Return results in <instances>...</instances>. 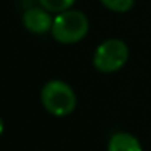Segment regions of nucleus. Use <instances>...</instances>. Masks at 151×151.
I'll return each mask as SVG.
<instances>
[{
  "label": "nucleus",
  "instance_id": "nucleus-1",
  "mask_svg": "<svg viewBox=\"0 0 151 151\" xmlns=\"http://www.w3.org/2000/svg\"><path fill=\"white\" fill-rule=\"evenodd\" d=\"M89 31V20L83 12L80 10H70L57 13L54 17L52 29L50 34L59 44H65V46H72V44H78L86 37Z\"/></svg>",
  "mask_w": 151,
  "mask_h": 151
},
{
  "label": "nucleus",
  "instance_id": "nucleus-2",
  "mask_svg": "<svg viewBox=\"0 0 151 151\" xmlns=\"http://www.w3.org/2000/svg\"><path fill=\"white\" fill-rule=\"evenodd\" d=\"M41 104L54 117H67L76 107V94L68 83L49 80L41 89Z\"/></svg>",
  "mask_w": 151,
  "mask_h": 151
},
{
  "label": "nucleus",
  "instance_id": "nucleus-3",
  "mask_svg": "<svg viewBox=\"0 0 151 151\" xmlns=\"http://www.w3.org/2000/svg\"><path fill=\"white\" fill-rule=\"evenodd\" d=\"M128 46L119 37L104 39L93 54V67L101 73H115L128 60Z\"/></svg>",
  "mask_w": 151,
  "mask_h": 151
},
{
  "label": "nucleus",
  "instance_id": "nucleus-4",
  "mask_svg": "<svg viewBox=\"0 0 151 151\" xmlns=\"http://www.w3.org/2000/svg\"><path fill=\"white\" fill-rule=\"evenodd\" d=\"M21 23H23L24 29L31 34H47L52 29V23H54V17L50 12H47L46 8L39 7H31L21 17Z\"/></svg>",
  "mask_w": 151,
  "mask_h": 151
},
{
  "label": "nucleus",
  "instance_id": "nucleus-5",
  "mask_svg": "<svg viewBox=\"0 0 151 151\" xmlns=\"http://www.w3.org/2000/svg\"><path fill=\"white\" fill-rule=\"evenodd\" d=\"M107 151H143L140 140L128 132H117L109 138Z\"/></svg>",
  "mask_w": 151,
  "mask_h": 151
},
{
  "label": "nucleus",
  "instance_id": "nucleus-6",
  "mask_svg": "<svg viewBox=\"0 0 151 151\" xmlns=\"http://www.w3.org/2000/svg\"><path fill=\"white\" fill-rule=\"evenodd\" d=\"M37 2L47 12L57 15V13H62V12H67L70 8H73L76 0H37Z\"/></svg>",
  "mask_w": 151,
  "mask_h": 151
},
{
  "label": "nucleus",
  "instance_id": "nucleus-7",
  "mask_svg": "<svg viewBox=\"0 0 151 151\" xmlns=\"http://www.w3.org/2000/svg\"><path fill=\"white\" fill-rule=\"evenodd\" d=\"M102 7L114 13H127L133 8L135 0H99Z\"/></svg>",
  "mask_w": 151,
  "mask_h": 151
},
{
  "label": "nucleus",
  "instance_id": "nucleus-8",
  "mask_svg": "<svg viewBox=\"0 0 151 151\" xmlns=\"http://www.w3.org/2000/svg\"><path fill=\"white\" fill-rule=\"evenodd\" d=\"M4 130H5V124H4V120H2V117H0V137H2Z\"/></svg>",
  "mask_w": 151,
  "mask_h": 151
}]
</instances>
